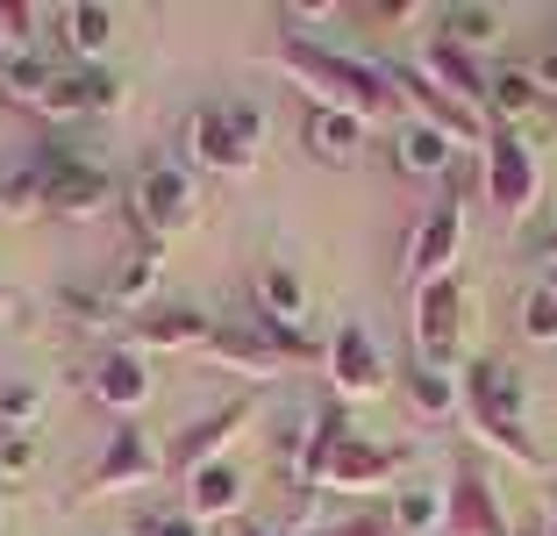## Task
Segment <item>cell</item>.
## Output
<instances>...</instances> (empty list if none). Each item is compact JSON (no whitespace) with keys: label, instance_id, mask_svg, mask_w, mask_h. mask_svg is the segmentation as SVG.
Instances as JSON below:
<instances>
[{"label":"cell","instance_id":"6da1fadb","mask_svg":"<svg viewBox=\"0 0 557 536\" xmlns=\"http://www.w3.org/2000/svg\"><path fill=\"white\" fill-rule=\"evenodd\" d=\"M272 72L278 80H294L308 94V108H336V114H358L364 130H372L379 114L408 108L394 86V72L364 58V50H336V44H314V36H278L272 44Z\"/></svg>","mask_w":557,"mask_h":536},{"label":"cell","instance_id":"7a4b0ae2","mask_svg":"<svg viewBox=\"0 0 557 536\" xmlns=\"http://www.w3.org/2000/svg\"><path fill=\"white\" fill-rule=\"evenodd\" d=\"M408 465V451L400 443H372L350 429V407L344 401H322L314 407V429H308V451H300V465L286 472L300 487V501H314V494H350V501H372V494L394 487V472Z\"/></svg>","mask_w":557,"mask_h":536},{"label":"cell","instance_id":"3957f363","mask_svg":"<svg viewBox=\"0 0 557 536\" xmlns=\"http://www.w3.org/2000/svg\"><path fill=\"white\" fill-rule=\"evenodd\" d=\"M458 387H465L458 423L472 429L479 451L508 458L522 472H550V458L536 451V429H529V373L522 365H508V357H465Z\"/></svg>","mask_w":557,"mask_h":536},{"label":"cell","instance_id":"277c9868","mask_svg":"<svg viewBox=\"0 0 557 536\" xmlns=\"http://www.w3.org/2000/svg\"><path fill=\"white\" fill-rule=\"evenodd\" d=\"M264 136H272V122L258 100H214V108L186 114V158L214 179H250L264 158Z\"/></svg>","mask_w":557,"mask_h":536},{"label":"cell","instance_id":"5b68a950","mask_svg":"<svg viewBox=\"0 0 557 536\" xmlns=\"http://www.w3.org/2000/svg\"><path fill=\"white\" fill-rule=\"evenodd\" d=\"M322 351H329V343H314L308 329H214L208 351H200V365L236 373L244 387H264V379H278V373L322 365Z\"/></svg>","mask_w":557,"mask_h":536},{"label":"cell","instance_id":"8992f818","mask_svg":"<svg viewBox=\"0 0 557 536\" xmlns=\"http://www.w3.org/2000/svg\"><path fill=\"white\" fill-rule=\"evenodd\" d=\"M479 194H486V208L500 215V222H529V215L543 208V165H536V150H529L515 130H500V122H493L486 150H479Z\"/></svg>","mask_w":557,"mask_h":536},{"label":"cell","instance_id":"52a82bcc","mask_svg":"<svg viewBox=\"0 0 557 536\" xmlns=\"http://www.w3.org/2000/svg\"><path fill=\"white\" fill-rule=\"evenodd\" d=\"M465 322H472L465 279H429V287H414V365L465 373Z\"/></svg>","mask_w":557,"mask_h":536},{"label":"cell","instance_id":"ba28073f","mask_svg":"<svg viewBox=\"0 0 557 536\" xmlns=\"http://www.w3.org/2000/svg\"><path fill=\"white\" fill-rule=\"evenodd\" d=\"M465 244H472V222H465V194L450 186V194L414 222L408 251H400V279H414V287H429V279H458Z\"/></svg>","mask_w":557,"mask_h":536},{"label":"cell","instance_id":"9c48e42d","mask_svg":"<svg viewBox=\"0 0 557 536\" xmlns=\"http://www.w3.org/2000/svg\"><path fill=\"white\" fill-rule=\"evenodd\" d=\"M322 379H329V393H336L344 407H364V401H386L394 365H386V351H379V337L364 322H344L336 337H329V351H322Z\"/></svg>","mask_w":557,"mask_h":536},{"label":"cell","instance_id":"30bf717a","mask_svg":"<svg viewBox=\"0 0 557 536\" xmlns=\"http://www.w3.org/2000/svg\"><path fill=\"white\" fill-rule=\"evenodd\" d=\"M150 479H164V458H158V443L144 437L136 423H122L115 437L100 443V458L86 465V479H79V494L72 501H115V494H144Z\"/></svg>","mask_w":557,"mask_h":536},{"label":"cell","instance_id":"8fae6325","mask_svg":"<svg viewBox=\"0 0 557 536\" xmlns=\"http://www.w3.org/2000/svg\"><path fill=\"white\" fill-rule=\"evenodd\" d=\"M36 172H44V215H58V222H94L115 200V179L100 172L86 150H44Z\"/></svg>","mask_w":557,"mask_h":536},{"label":"cell","instance_id":"7c38bea8","mask_svg":"<svg viewBox=\"0 0 557 536\" xmlns=\"http://www.w3.org/2000/svg\"><path fill=\"white\" fill-rule=\"evenodd\" d=\"M258 423V393H236L230 407H214V415H200V423H186L172 443H158L164 472L172 479H194L200 465H214V458H230L236 443H244V429Z\"/></svg>","mask_w":557,"mask_h":536},{"label":"cell","instance_id":"4fadbf2b","mask_svg":"<svg viewBox=\"0 0 557 536\" xmlns=\"http://www.w3.org/2000/svg\"><path fill=\"white\" fill-rule=\"evenodd\" d=\"M129 208L136 222H144V244H158V236H180V229L200 222V194H194V172L186 165H144L129 186Z\"/></svg>","mask_w":557,"mask_h":536},{"label":"cell","instance_id":"5bb4252c","mask_svg":"<svg viewBox=\"0 0 557 536\" xmlns=\"http://www.w3.org/2000/svg\"><path fill=\"white\" fill-rule=\"evenodd\" d=\"M79 387L94 407H108V415H122V423H136L150 401V357L129 351V343H100L94 357L79 365Z\"/></svg>","mask_w":557,"mask_h":536},{"label":"cell","instance_id":"9a60e30c","mask_svg":"<svg viewBox=\"0 0 557 536\" xmlns=\"http://www.w3.org/2000/svg\"><path fill=\"white\" fill-rule=\"evenodd\" d=\"M443 536H515L508 508H500V494H493L486 465L472 451L450 465V487H443Z\"/></svg>","mask_w":557,"mask_h":536},{"label":"cell","instance_id":"2e32d148","mask_svg":"<svg viewBox=\"0 0 557 536\" xmlns=\"http://www.w3.org/2000/svg\"><path fill=\"white\" fill-rule=\"evenodd\" d=\"M122 94H129V86L115 80V72L108 65H72L65 58V72H58V80H50V94H44V122H79V114H115L122 108Z\"/></svg>","mask_w":557,"mask_h":536},{"label":"cell","instance_id":"e0dca14e","mask_svg":"<svg viewBox=\"0 0 557 536\" xmlns=\"http://www.w3.org/2000/svg\"><path fill=\"white\" fill-rule=\"evenodd\" d=\"M408 65L422 72V80L436 86L443 100H458V108L486 114V65H479L472 50H458V44H443V36H429V44H414Z\"/></svg>","mask_w":557,"mask_h":536},{"label":"cell","instance_id":"ac0fdd59","mask_svg":"<svg viewBox=\"0 0 557 536\" xmlns=\"http://www.w3.org/2000/svg\"><path fill=\"white\" fill-rule=\"evenodd\" d=\"M244 501H250V472L236 465V458H214V465H200L194 479H186V515L208 529V522H244Z\"/></svg>","mask_w":557,"mask_h":536},{"label":"cell","instance_id":"d6986e66","mask_svg":"<svg viewBox=\"0 0 557 536\" xmlns=\"http://www.w3.org/2000/svg\"><path fill=\"white\" fill-rule=\"evenodd\" d=\"M158 287H164V251L158 244L122 251V258L108 265V279H100V293H108V308H115V315H150V308H158Z\"/></svg>","mask_w":557,"mask_h":536},{"label":"cell","instance_id":"ffe728a7","mask_svg":"<svg viewBox=\"0 0 557 536\" xmlns=\"http://www.w3.org/2000/svg\"><path fill=\"white\" fill-rule=\"evenodd\" d=\"M250 308H258V329H308V279L294 265L264 258L250 272Z\"/></svg>","mask_w":557,"mask_h":536},{"label":"cell","instance_id":"44dd1931","mask_svg":"<svg viewBox=\"0 0 557 536\" xmlns=\"http://www.w3.org/2000/svg\"><path fill=\"white\" fill-rule=\"evenodd\" d=\"M208 337H214V322H208V315H200V308H150V315H136V322H129V337H122V343H129V351H144V357H172V351H208Z\"/></svg>","mask_w":557,"mask_h":536},{"label":"cell","instance_id":"7402d4cb","mask_svg":"<svg viewBox=\"0 0 557 536\" xmlns=\"http://www.w3.org/2000/svg\"><path fill=\"white\" fill-rule=\"evenodd\" d=\"M386 150H394V165L408 179H443L450 165H458V144H450L443 130H429L422 114H400L394 136H386Z\"/></svg>","mask_w":557,"mask_h":536},{"label":"cell","instance_id":"603a6c76","mask_svg":"<svg viewBox=\"0 0 557 536\" xmlns=\"http://www.w3.org/2000/svg\"><path fill=\"white\" fill-rule=\"evenodd\" d=\"M436 36H443V44H458V50H472V58H486V50L508 44V8L450 0V8H436Z\"/></svg>","mask_w":557,"mask_h":536},{"label":"cell","instance_id":"cb8c5ba5","mask_svg":"<svg viewBox=\"0 0 557 536\" xmlns=\"http://www.w3.org/2000/svg\"><path fill=\"white\" fill-rule=\"evenodd\" d=\"M364 122L358 114H336V108H308L300 114V150H308L314 165H358V150H364Z\"/></svg>","mask_w":557,"mask_h":536},{"label":"cell","instance_id":"d4e9b609","mask_svg":"<svg viewBox=\"0 0 557 536\" xmlns=\"http://www.w3.org/2000/svg\"><path fill=\"white\" fill-rule=\"evenodd\" d=\"M58 72H65V58H50V50H8V58H0V100L36 114Z\"/></svg>","mask_w":557,"mask_h":536},{"label":"cell","instance_id":"484cf974","mask_svg":"<svg viewBox=\"0 0 557 536\" xmlns=\"http://www.w3.org/2000/svg\"><path fill=\"white\" fill-rule=\"evenodd\" d=\"M400 393H408L414 423H458L465 415L458 373H436V365H408V373H400Z\"/></svg>","mask_w":557,"mask_h":536},{"label":"cell","instance_id":"4316f807","mask_svg":"<svg viewBox=\"0 0 557 536\" xmlns=\"http://www.w3.org/2000/svg\"><path fill=\"white\" fill-rule=\"evenodd\" d=\"M58 22H65V50H72V65H100V58H108V44H115V29H122L115 8H94V0L65 8Z\"/></svg>","mask_w":557,"mask_h":536},{"label":"cell","instance_id":"83f0119b","mask_svg":"<svg viewBox=\"0 0 557 536\" xmlns=\"http://www.w3.org/2000/svg\"><path fill=\"white\" fill-rule=\"evenodd\" d=\"M536 80H529V65H486V122H500V130H515V114L536 108Z\"/></svg>","mask_w":557,"mask_h":536},{"label":"cell","instance_id":"f1b7e54d","mask_svg":"<svg viewBox=\"0 0 557 536\" xmlns=\"http://www.w3.org/2000/svg\"><path fill=\"white\" fill-rule=\"evenodd\" d=\"M386 515H394V536H443V494L436 487H400Z\"/></svg>","mask_w":557,"mask_h":536},{"label":"cell","instance_id":"f546056e","mask_svg":"<svg viewBox=\"0 0 557 536\" xmlns=\"http://www.w3.org/2000/svg\"><path fill=\"white\" fill-rule=\"evenodd\" d=\"M36 423H44V387H36V379H8V387H0V429L36 437Z\"/></svg>","mask_w":557,"mask_h":536},{"label":"cell","instance_id":"4dcf8cb0","mask_svg":"<svg viewBox=\"0 0 557 536\" xmlns=\"http://www.w3.org/2000/svg\"><path fill=\"white\" fill-rule=\"evenodd\" d=\"M0 215H44V172L36 165H8L0 172Z\"/></svg>","mask_w":557,"mask_h":536},{"label":"cell","instance_id":"1f68e13d","mask_svg":"<svg viewBox=\"0 0 557 536\" xmlns=\"http://www.w3.org/2000/svg\"><path fill=\"white\" fill-rule=\"evenodd\" d=\"M58 315H65V322H79V329H108V293L100 287H79V279H65V287H58Z\"/></svg>","mask_w":557,"mask_h":536},{"label":"cell","instance_id":"d6a6232c","mask_svg":"<svg viewBox=\"0 0 557 536\" xmlns=\"http://www.w3.org/2000/svg\"><path fill=\"white\" fill-rule=\"evenodd\" d=\"M522 337L529 343H557V287L550 279H536V287L522 293Z\"/></svg>","mask_w":557,"mask_h":536},{"label":"cell","instance_id":"836d02e7","mask_svg":"<svg viewBox=\"0 0 557 536\" xmlns=\"http://www.w3.org/2000/svg\"><path fill=\"white\" fill-rule=\"evenodd\" d=\"M22 479H36V437L0 429V487H22Z\"/></svg>","mask_w":557,"mask_h":536},{"label":"cell","instance_id":"e575fe53","mask_svg":"<svg viewBox=\"0 0 557 536\" xmlns=\"http://www.w3.org/2000/svg\"><path fill=\"white\" fill-rule=\"evenodd\" d=\"M329 536H394V515L386 508H364V515H350V522H336Z\"/></svg>","mask_w":557,"mask_h":536},{"label":"cell","instance_id":"d590c367","mask_svg":"<svg viewBox=\"0 0 557 536\" xmlns=\"http://www.w3.org/2000/svg\"><path fill=\"white\" fill-rule=\"evenodd\" d=\"M144 536H200V522L186 515V508H164V515L144 522Z\"/></svg>","mask_w":557,"mask_h":536},{"label":"cell","instance_id":"8d00e7d4","mask_svg":"<svg viewBox=\"0 0 557 536\" xmlns=\"http://www.w3.org/2000/svg\"><path fill=\"white\" fill-rule=\"evenodd\" d=\"M536 258L557 272V222H550V229H536Z\"/></svg>","mask_w":557,"mask_h":536},{"label":"cell","instance_id":"74e56055","mask_svg":"<svg viewBox=\"0 0 557 536\" xmlns=\"http://www.w3.org/2000/svg\"><path fill=\"white\" fill-rule=\"evenodd\" d=\"M236 536H294V529H264V522H250V515H244V522H236Z\"/></svg>","mask_w":557,"mask_h":536},{"label":"cell","instance_id":"f35d334b","mask_svg":"<svg viewBox=\"0 0 557 536\" xmlns=\"http://www.w3.org/2000/svg\"><path fill=\"white\" fill-rule=\"evenodd\" d=\"M536 536H557V494L543 501V529H536Z\"/></svg>","mask_w":557,"mask_h":536},{"label":"cell","instance_id":"ab89813d","mask_svg":"<svg viewBox=\"0 0 557 536\" xmlns=\"http://www.w3.org/2000/svg\"><path fill=\"white\" fill-rule=\"evenodd\" d=\"M8 315H22V301H15L8 287H0V322H8Z\"/></svg>","mask_w":557,"mask_h":536},{"label":"cell","instance_id":"60d3db41","mask_svg":"<svg viewBox=\"0 0 557 536\" xmlns=\"http://www.w3.org/2000/svg\"><path fill=\"white\" fill-rule=\"evenodd\" d=\"M0 58H8V36H0Z\"/></svg>","mask_w":557,"mask_h":536}]
</instances>
